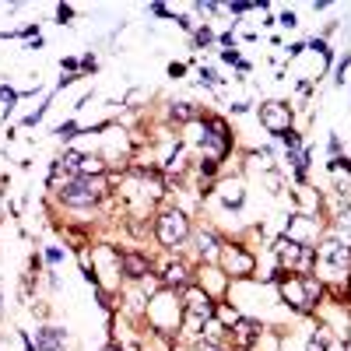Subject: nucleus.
I'll return each mask as SVG.
<instances>
[{"mask_svg": "<svg viewBox=\"0 0 351 351\" xmlns=\"http://www.w3.org/2000/svg\"><path fill=\"white\" fill-rule=\"evenodd\" d=\"M278 295L299 313H313L324 299V281L313 274H285L278 271Z\"/></svg>", "mask_w": 351, "mask_h": 351, "instance_id": "obj_1", "label": "nucleus"}, {"mask_svg": "<svg viewBox=\"0 0 351 351\" xmlns=\"http://www.w3.org/2000/svg\"><path fill=\"white\" fill-rule=\"evenodd\" d=\"M144 313H148V324L155 334L169 337V334H180V324H183V302L176 299V291L162 288L158 295H152L144 302Z\"/></svg>", "mask_w": 351, "mask_h": 351, "instance_id": "obj_2", "label": "nucleus"}, {"mask_svg": "<svg viewBox=\"0 0 351 351\" xmlns=\"http://www.w3.org/2000/svg\"><path fill=\"white\" fill-rule=\"evenodd\" d=\"M106 197V180L102 176H71L67 186L60 190V200L67 208H92Z\"/></svg>", "mask_w": 351, "mask_h": 351, "instance_id": "obj_3", "label": "nucleus"}, {"mask_svg": "<svg viewBox=\"0 0 351 351\" xmlns=\"http://www.w3.org/2000/svg\"><path fill=\"white\" fill-rule=\"evenodd\" d=\"M274 256H278V271L285 274H313L316 267V250L302 246V243H291V239H278L274 243Z\"/></svg>", "mask_w": 351, "mask_h": 351, "instance_id": "obj_4", "label": "nucleus"}, {"mask_svg": "<svg viewBox=\"0 0 351 351\" xmlns=\"http://www.w3.org/2000/svg\"><path fill=\"white\" fill-rule=\"evenodd\" d=\"M155 239H158L165 250H180V246L190 239V218H186L180 208L158 211V218H155Z\"/></svg>", "mask_w": 351, "mask_h": 351, "instance_id": "obj_5", "label": "nucleus"}, {"mask_svg": "<svg viewBox=\"0 0 351 351\" xmlns=\"http://www.w3.org/2000/svg\"><path fill=\"white\" fill-rule=\"evenodd\" d=\"M218 267L225 271V278L232 281H243V278H253L256 274V256L243 246V243H221V253H218Z\"/></svg>", "mask_w": 351, "mask_h": 351, "instance_id": "obj_6", "label": "nucleus"}, {"mask_svg": "<svg viewBox=\"0 0 351 351\" xmlns=\"http://www.w3.org/2000/svg\"><path fill=\"white\" fill-rule=\"evenodd\" d=\"M316 260H319V267H324V271L348 278V267H351V243H348V239H337V236L319 239V243H316Z\"/></svg>", "mask_w": 351, "mask_h": 351, "instance_id": "obj_7", "label": "nucleus"}, {"mask_svg": "<svg viewBox=\"0 0 351 351\" xmlns=\"http://www.w3.org/2000/svg\"><path fill=\"white\" fill-rule=\"evenodd\" d=\"M281 239H291V243H302V246H313V250H316V239H319V218L309 215V211L288 215V221H285V236H281Z\"/></svg>", "mask_w": 351, "mask_h": 351, "instance_id": "obj_8", "label": "nucleus"}, {"mask_svg": "<svg viewBox=\"0 0 351 351\" xmlns=\"http://www.w3.org/2000/svg\"><path fill=\"white\" fill-rule=\"evenodd\" d=\"M260 123L267 134L274 137H285L291 130V106L281 102V99H267V102H260Z\"/></svg>", "mask_w": 351, "mask_h": 351, "instance_id": "obj_9", "label": "nucleus"}, {"mask_svg": "<svg viewBox=\"0 0 351 351\" xmlns=\"http://www.w3.org/2000/svg\"><path fill=\"white\" fill-rule=\"evenodd\" d=\"M180 302H183V313H190V316H204V319L215 316V299L200 285H186L180 291Z\"/></svg>", "mask_w": 351, "mask_h": 351, "instance_id": "obj_10", "label": "nucleus"}, {"mask_svg": "<svg viewBox=\"0 0 351 351\" xmlns=\"http://www.w3.org/2000/svg\"><path fill=\"white\" fill-rule=\"evenodd\" d=\"M158 285L162 288H186L190 285V267H186V263L183 260H169V263H162V267H158Z\"/></svg>", "mask_w": 351, "mask_h": 351, "instance_id": "obj_11", "label": "nucleus"}, {"mask_svg": "<svg viewBox=\"0 0 351 351\" xmlns=\"http://www.w3.org/2000/svg\"><path fill=\"white\" fill-rule=\"evenodd\" d=\"M200 288L208 291V295L215 299V302H221V295H225V271L218 267H200Z\"/></svg>", "mask_w": 351, "mask_h": 351, "instance_id": "obj_12", "label": "nucleus"}, {"mask_svg": "<svg viewBox=\"0 0 351 351\" xmlns=\"http://www.w3.org/2000/svg\"><path fill=\"white\" fill-rule=\"evenodd\" d=\"M67 330L64 327H39L36 330V351H64Z\"/></svg>", "mask_w": 351, "mask_h": 351, "instance_id": "obj_13", "label": "nucleus"}, {"mask_svg": "<svg viewBox=\"0 0 351 351\" xmlns=\"http://www.w3.org/2000/svg\"><path fill=\"white\" fill-rule=\"evenodd\" d=\"M218 197H221L225 208L239 211V208H243V200H246V186H243L239 180H221V183H218Z\"/></svg>", "mask_w": 351, "mask_h": 351, "instance_id": "obj_14", "label": "nucleus"}, {"mask_svg": "<svg viewBox=\"0 0 351 351\" xmlns=\"http://www.w3.org/2000/svg\"><path fill=\"white\" fill-rule=\"evenodd\" d=\"M152 274V260L144 253H123V278L130 281H144Z\"/></svg>", "mask_w": 351, "mask_h": 351, "instance_id": "obj_15", "label": "nucleus"}, {"mask_svg": "<svg viewBox=\"0 0 351 351\" xmlns=\"http://www.w3.org/2000/svg\"><path fill=\"white\" fill-rule=\"evenodd\" d=\"M221 243H225V239H218L215 232H200V236H197V250H200V256L208 260V263H218Z\"/></svg>", "mask_w": 351, "mask_h": 351, "instance_id": "obj_16", "label": "nucleus"}, {"mask_svg": "<svg viewBox=\"0 0 351 351\" xmlns=\"http://www.w3.org/2000/svg\"><path fill=\"white\" fill-rule=\"evenodd\" d=\"M215 319H218V324H221L225 330H232L243 316H239V309H232L228 302H215Z\"/></svg>", "mask_w": 351, "mask_h": 351, "instance_id": "obj_17", "label": "nucleus"}, {"mask_svg": "<svg viewBox=\"0 0 351 351\" xmlns=\"http://www.w3.org/2000/svg\"><path fill=\"white\" fill-rule=\"evenodd\" d=\"M172 116H176V120H183V123H193L197 120V109L190 102H176L172 106Z\"/></svg>", "mask_w": 351, "mask_h": 351, "instance_id": "obj_18", "label": "nucleus"}, {"mask_svg": "<svg viewBox=\"0 0 351 351\" xmlns=\"http://www.w3.org/2000/svg\"><path fill=\"white\" fill-rule=\"evenodd\" d=\"M327 348H330V334L327 330H319V334H313L306 341V351H327Z\"/></svg>", "mask_w": 351, "mask_h": 351, "instance_id": "obj_19", "label": "nucleus"}, {"mask_svg": "<svg viewBox=\"0 0 351 351\" xmlns=\"http://www.w3.org/2000/svg\"><path fill=\"white\" fill-rule=\"evenodd\" d=\"M0 102H4L8 109L18 102V92H14V88H8V84H0Z\"/></svg>", "mask_w": 351, "mask_h": 351, "instance_id": "obj_20", "label": "nucleus"}, {"mask_svg": "<svg viewBox=\"0 0 351 351\" xmlns=\"http://www.w3.org/2000/svg\"><path fill=\"white\" fill-rule=\"evenodd\" d=\"M77 134H81L77 123H64L60 130H56V137H60V141H71V137H77Z\"/></svg>", "mask_w": 351, "mask_h": 351, "instance_id": "obj_21", "label": "nucleus"}, {"mask_svg": "<svg viewBox=\"0 0 351 351\" xmlns=\"http://www.w3.org/2000/svg\"><path fill=\"white\" fill-rule=\"evenodd\" d=\"M211 39H215V36H211V28H200V32L193 36V46H208Z\"/></svg>", "mask_w": 351, "mask_h": 351, "instance_id": "obj_22", "label": "nucleus"}, {"mask_svg": "<svg viewBox=\"0 0 351 351\" xmlns=\"http://www.w3.org/2000/svg\"><path fill=\"white\" fill-rule=\"evenodd\" d=\"M71 18H74V8H67V4L56 8V21H60V25H64V21H71Z\"/></svg>", "mask_w": 351, "mask_h": 351, "instance_id": "obj_23", "label": "nucleus"}, {"mask_svg": "<svg viewBox=\"0 0 351 351\" xmlns=\"http://www.w3.org/2000/svg\"><path fill=\"white\" fill-rule=\"evenodd\" d=\"M197 11H200V14H215V11H221V4H211V0L204 4V0H200V4H197Z\"/></svg>", "mask_w": 351, "mask_h": 351, "instance_id": "obj_24", "label": "nucleus"}, {"mask_svg": "<svg viewBox=\"0 0 351 351\" xmlns=\"http://www.w3.org/2000/svg\"><path fill=\"white\" fill-rule=\"evenodd\" d=\"M46 260H49V263H60L64 253H60V250H46Z\"/></svg>", "mask_w": 351, "mask_h": 351, "instance_id": "obj_25", "label": "nucleus"}, {"mask_svg": "<svg viewBox=\"0 0 351 351\" xmlns=\"http://www.w3.org/2000/svg\"><path fill=\"white\" fill-rule=\"evenodd\" d=\"M278 21H281V25H295V14H291V11H281Z\"/></svg>", "mask_w": 351, "mask_h": 351, "instance_id": "obj_26", "label": "nucleus"}, {"mask_svg": "<svg viewBox=\"0 0 351 351\" xmlns=\"http://www.w3.org/2000/svg\"><path fill=\"white\" fill-rule=\"evenodd\" d=\"M344 295H348V299H351V274H348V278H344Z\"/></svg>", "mask_w": 351, "mask_h": 351, "instance_id": "obj_27", "label": "nucleus"}, {"mask_svg": "<svg viewBox=\"0 0 351 351\" xmlns=\"http://www.w3.org/2000/svg\"><path fill=\"white\" fill-rule=\"evenodd\" d=\"M102 351H123V348H116V344H109V348H102Z\"/></svg>", "mask_w": 351, "mask_h": 351, "instance_id": "obj_28", "label": "nucleus"}, {"mask_svg": "<svg viewBox=\"0 0 351 351\" xmlns=\"http://www.w3.org/2000/svg\"><path fill=\"white\" fill-rule=\"evenodd\" d=\"M348 348H351V334H348Z\"/></svg>", "mask_w": 351, "mask_h": 351, "instance_id": "obj_29", "label": "nucleus"}]
</instances>
